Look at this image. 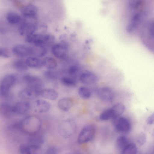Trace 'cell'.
<instances>
[{
    "mask_svg": "<svg viewBox=\"0 0 154 154\" xmlns=\"http://www.w3.org/2000/svg\"><path fill=\"white\" fill-rule=\"evenodd\" d=\"M42 122L35 115L26 117L19 123V128L24 133L29 135L38 133L41 129Z\"/></svg>",
    "mask_w": 154,
    "mask_h": 154,
    "instance_id": "obj_1",
    "label": "cell"
},
{
    "mask_svg": "<svg viewBox=\"0 0 154 154\" xmlns=\"http://www.w3.org/2000/svg\"><path fill=\"white\" fill-rule=\"evenodd\" d=\"M54 36L51 34L34 33L26 36L25 41L33 45H51L55 41Z\"/></svg>",
    "mask_w": 154,
    "mask_h": 154,
    "instance_id": "obj_2",
    "label": "cell"
},
{
    "mask_svg": "<svg viewBox=\"0 0 154 154\" xmlns=\"http://www.w3.org/2000/svg\"><path fill=\"white\" fill-rule=\"evenodd\" d=\"M22 19L19 23V31L20 34L25 37L35 33L38 28V25L36 19L25 17Z\"/></svg>",
    "mask_w": 154,
    "mask_h": 154,
    "instance_id": "obj_3",
    "label": "cell"
},
{
    "mask_svg": "<svg viewBox=\"0 0 154 154\" xmlns=\"http://www.w3.org/2000/svg\"><path fill=\"white\" fill-rule=\"evenodd\" d=\"M76 126L75 122L71 119H66L60 122L58 131L62 137L65 138L71 137L75 133Z\"/></svg>",
    "mask_w": 154,
    "mask_h": 154,
    "instance_id": "obj_4",
    "label": "cell"
},
{
    "mask_svg": "<svg viewBox=\"0 0 154 154\" xmlns=\"http://www.w3.org/2000/svg\"><path fill=\"white\" fill-rule=\"evenodd\" d=\"M17 80L16 76L12 74H8L2 78L0 82V96H6Z\"/></svg>",
    "mask_w": 154,
    "mask_h": 154,
    "instance_id": "obj_5",
    "label": "cell"
},
{
    "mask_svg": "<svg viewBox=\"0 0 154 154\" xmlns=\"http://www.w3.org/2000/svg\"><path fill=\"white\" fill-rule=\"evenodd\" d=\"M95 133L94 127L91 125L85 126L80 132L77 138V142L82 144L91 140L94 137Z\"/></svg>",
    "mask_w": 154,
    "mask_h": 154,
    "instance_id": "obj_6",
    "label": "cell"
},
{
    "mask_svg": "<svg viewBox=\"0 0 154 154\" xmlns=\"http://www.w3.org/2000/svg\"><path fill=\"white\" fill-rule=\"evenodd\" d=\"M12 50L16 55L20 57H30L34 54L33 46L24 45H16L13 47Z\"/></svg>",
    "mask_w": 154,
    "mask_h": 154,
    "instance_id": "obj_7",
    "label": "cell"
},
{
    "mask_svg": "<svg viewBox=\"0 0 154 154\" xmlns=\"http://www.w3.org/2000/svg\"><path fill=\"white\" fill-rule=\"evenodd\" d=\"M23 79L28 87L39 90L42 88L44 83L39 77L35 75L27 74L23 76Z\"/></svg>",
    "mask_w": 154,
    "mask_h": 154,
    "instance_id": "obj_8",
    "label": "cell"
},
{
    "mask_svg": "<svg viewBox=\"0 0 154 154\" xmlns=\"http://www.w3.org/2000/svg\"><path fill=\"white\" fill-rule=\"evenodd\" d=\"M96 93L98 97L101 100L107 102L112 101L115 97V93L111 88L103 87L97 89Z\"/></svg>",
    "mask_w": 154,
    "mask_h": 154,
    "instance_id": "obj_9",
    "label": "cell"
},
{
    "mask_svg": "<svg viewBox=\"0 0 154 154\" xmlns=\"http://www.w3.org/2000/svg\"><path fill=\"white\" fill-rule=\"evenodd\" d=\"M116 120L115 124L116 129L118 131L123 133L129 132L131 128L129 121L127 118L122 117L115 119Z\"/></svg>",
    "mask_w": 154,
    "mask_h": 154,
    "instance_id": "obj_10",
    "label": "cell"
},
{
    "mask_svg": "<svg viewBox=\"0 0 154 154\" xmlns=\"http://www.w3.org/2000/svg\"><path fill=\"white\" fill-rule=\"evenodd\" d=\"M67 51V46L64 43L55 44L51 48L52 54L58 58H64L66 56Z\"/></svg>",
    "mask_w": 154,
    "mask_h": 154,
    "instance_id": "obj_11",
    "label": "cell"
},
{
    "mask_svg": "<svg viewBox=\"0 0 154 154\" xmlns=\"http://www.w3.org/2000/svg\"><path fill=\"white\" fill-rule=\"evenodd\" d=\"M21 12L26 18L36 20L38 17L37 8L32 4H28L22 7L20 9Z\"/></svg>",
    "mask_w": 154,
    "mask_h": 154,
    "instance_id": "obj_12",
    "label": "cell"
},
{
    "mask_svg": "<svg viewBox=\"0 0 154 154\" xmlns=\"http://www.w3.org/2000/svg\"><path fill=\"white\" fill-rule=\"evenodd\" d=\"M39 90L28 87L20 91L19 96L24 100L33 99L39 96L38 92Z\"/></svg>",
    "mask_w": 154,
    "mask_h": 154,
    "instance_id": "obj_13",
    "label": "cell"
},
{
    "mask_svg": "<svg viewBox=\"0 0 154 154\" xmlns=\"http://www.w3.org/2000/svg\"><path fill=\"white\" fill-rule=\"evenodd\" d=\"M29 108V103L26 101H19L12 106L13 113L18 115L25 113L28 111Z\"/></svg>",
    "mask_w": 154,
    "mask_h": 154,
    "instance_id": "obj_14",
    "label": "cell"
},
{
    "mask_svg": "<svg viewBox=\"0 0 154 154\" xmlns=\"http://www.w3.org/2000/svg\"><path fill=\"white\" fill-rule=\"evenodd\" d=\"M143 16L140 13H135L132 17L131 20L128 24L126 29L129 32L134 31L140 24Z\"/></svg>",
    "mask_w": 154,
    "mask_h": 154,
    "instance_id": "obj_15",
    "label": "cell"
},
{
    "mask_svg": "<svg viewBox=\"0 0 154 154\" xmlns=\"http://www.w3.org/2000/svg\"><path fill=\"white\" fill-rule=\"evenodd\" d=\"M41 147L33 145L28 143L22 144L19 148L20 153L22 154H38L40 153Z\"/></svg>",
    "mask_w": 154,
    "mask_h": 154,
    "instance_id": "obj_16",
    "label": "cell"
},
{
    "mask_svg": "<svg viewBox=\"0 0 154 154\" xmlns=\"http://www.w3.org/2000/svg\"><path fill=\"white\" fill-rule=\"evenodd\" d=\"M97 75L93 72L86 71L80 75L79 80L82 83L86 85H90L95 82L97 80Z\"/></svg>",
    "mask_w": 154,
    "mask_h": 154,
    "instance_id": "obj_17",
    "label": "cell"
},
{
    "mask_svg": "<svg viewBox=\"0 0 154 154\" xmlns=\"http://www.w3.org/2000/svg\"><path fill=\"white\" fill-rule=\"evenodd\" d=\"M38 96L43 98L51 100H55L58 97L57 92L49 88H42L39 90Z\"/></svg>",
    "mask_w": 154,
    "mask_h": 154,
    "instance_id": "obj_18",
    "label": "cell"
},
{
    "mask_svg": "<svg viewBox=\"0 0 154 154\" xmlns=\"http://www.w3.org/2000/svg\"><path fill=\"white\" fill-rule=\"evenodd\" d=\"M51 105L49 102L43 99H38L35 101L34 108L35 111L43 113L48 111L50 109Z\"/></svg>",
    "mask_w": 154,
    "mask_h": 154,
    "instance_id": "obj_19",
    "label": "cell"
},
{
    "mask_svg": "<svg viewBox=\"0 0 154 154\" xmlns=\"http://www.w3.org/2000/svg\"><path fill=\"white\" fill-rule=\"evenodd\" d=\"M28 67L33 68H40L44 66L43 60L35 56H30L25 61Z\"/></svg>",
    "mask_w": 154,
    "mask_h": 154,
    "instance_id": "obj_20",
    "label": "cell"
},
{
    "mask_svg": "<svg viewBox=\"0 0 154 154\" xmlns=\"http://www.w3.org/2000/svg\"><path fill=\"white\" fill-rule=\"evenodd\" d=\"M74 101L70 97H64L59 100L58 106L61 110L66 111L72 107Z\"/></svg>",
    "mask_w": 154,
    "mask_h": 154,
    "instance_id": "obj_21",
    "label": "cell"
},
{
    "mask_svg": "<svg viewBox=\"0 0 154 154\" xmlns=\"http://www.w3.org/2000/svg\"><path fill=\"white\" fill-rule=\"evenodd\" d=\"M28 139V143L33 145L41 147L44 140L43 137L38 133L30 135Z\"/></svg>",
    "mask_w": 154,
    "mask_h": 154,
    "instance_id": "obj_22",
    "label": "cell"
},
{
    "mask_svg": "<svg viewBox=\"0 0 154 154\" xmlns=\"http://www.w3.org/2000/svg\"><path fill=\"white\" fill-rule=\"evenodd\" d=\"M12 106L7 103H3L0 105V114L6 118L10 117L13 114Z\"/></svg>",
    "mask_w": 154,
    "mask_h": 154,
    "instance_id": "obj_23",
    "label": "cell"
},
{
    "mask_svg": "<svg viewBox=\"0 0 154 154\" xmlns=\"http://www.w3.org/2000/svg\"><path fill=\"white\" fill-rule=\"evenodd\" d=\"M6 17L9 23L13 24L19 23L22 19L18 14L13 11L8 12Z\"/></svg>",
    "mask_w": 154,
    "mask_h": 154,
    "instance_id": "obj_24",
    "label": "cell"
},
{
    "mask_svg": "<svg viewBox=\"0 0 154 154\" xmlns=\"http://www.w3.org/2000/svg\"><path fill=\"white\" fill-rule=\"evenodd\" d=\"M111 109L113 114L114 119L118 117L124 112L125 107L123 104L119 103L115 104L111 108Z\"/></svg>",
    "mask_w": 154,
    "mask_h": 154,
    "instance_id": "obj_25",
    "label": "cell"
},
{
    "mask_svg": "<svg viewBox=\"0 0 154 154\" xmlns=\"http://www.w3.org/2000/svg\"><path fill=\"white\" fill-rule=\"evenodd\" d=\"M130 143L129 140L127 137L124 135H121L117 137L116 141V144L117 148L121 151Z\"/></svg>",
    "mask_w": 154,
    "mask_h": 154,
    "instance_id": "obj_26",
    "label": "cell"
},
{
    "mask_svg": "<svg viewBox=\"0 0 154 154\" xmlns=\"http://www.w3.org/2000/svg\"><path fill=\"white\" fill-rule=\"evenodd\" d=\"M44 66L46 68L52 70L56 68L57 66V62L54 58L50 57H46L43 60Z\"/></svg>",
    "mask_w": 154,
    "mask_h": 154,
    "instance_id": "obj_27",
    "label": "cell"
},
{
    "mask_svg": "<svg viewBox=\"0 0 154 154\" xmlns=\"http://www.w3.org/2000/svg\"><path fill=\"white\" fill-rule=\"evenodd\" d=\"M138 152V149L135 144L130 143L121 151L122 154H135Z\"/></svg>",
    "mask_w": 154,
    "mask_h": 154,
    "instance_id": "obj_28",
    "label": "cell"
},
{
    "mask_svg": "<svg viewBox=\"0 0 154 154\" xmlns=\"http://www.w3.org/2000/svg\"><path fill=\"white\" fill-rule=\"evenodd\" d=\"M13 66L16 70L21 71L26 70L28 68L25 61L21 60H17L13 63Z\"/></svg>",
    "mask_w": 154,
    "mask_h": 154,
    "instance_id": "obj_29",
    "label": "cell"
},
{
    "mask_svg": "<svg viewBox=\"0 0 154 154\" xmlns=\"http://www.w3.org/2000/svg\"><path fill=\"white\" fill-rule=\"evenodd\" d=\"M79 96L84 99L89 98L91 96V92L90 89L85 86L80 87L78 90Z\"/></svg>",
    "mask_w": 154,
    "mask_h": 154,
    "instance_id": "obj_30",
    "label": "cell"
},
{
    "mask_svg": "<svg viewBox=\"0 0 154 154\" xmlns=\"http://www.w3.org/2000/svg\"><path fill=\"white\" fill-rule=\"evenodd\" d=\"M60 81L63 85L68 87H75L77 85V82L75 79L67 77L61 78Z\"/></svg>",
    "mask_w": 154,
    "mask_h": 154,
    "instance_id": "obj_31",
    "label": "cell"
},
{
    "mask_svg": "<svg viewBox=\"0 0 154 154\" xmlns=\"http://www.w3.org/2000/svg\"><path fill=\"white\" fill-rule=\"evenodd\" d=\"M99 119L100 120L103 121L113 119V115L111 108L103 111L100 115Z\"/></svg>",
    "mask_w": 154,
    "mask_h": 154,
    "instance_id": "obj_32",
    "label": "cell"
},
{
    "mask_svg": "<svg viewBox=\"0 0 154 154\" xmlns=\"http://www.w3.org/2000/svg\"><path fill=\"white\" fill-rule=\"evenodd\" d=\"M44 75L48 79L55 80L57 79L58 76L56 73L51 70L46 71L44 72Z\"/></svg>",
    "mask_w": 154,
    "mask_h": 154,
    "instance_id": "obj_33",
    "label": "cell"
},
{
    "mask_svg": "<svg viewBox=\"0 0 154 154\" xmlns=\"http://www.w3.org/2000/svg\"><path fill=\"white\" fill-rule=\"evenodd\" d=\"M146 134L143 132L139 134L137 138V142L139 145L142 146L146 142Z\"/></svg>",
    "mask_w": 154,
    "mask_h": 154,
    "instance_id": "obj_34",
    "label": "cell"
},
{
    "mask_svg": "<svg viewBox=\"0 0 154 154\" xmlns=\"http://www.w3.org/2000/svg\"><path fill=\"white\" fill-rule=\"evenodd\" d=\"M79 70V67L77 65H72L69 67L67 71L68 74L71 76L75 75Z\"/></svg>",
    "mask_w": 154,
    "mask_h": 154,
    "instance_id": "obj_35",
    "label": "cell"
},
{
    "mask_svg": "<svg viewBox=\"0 0 154 154\" xmlns=\"http://www.w3.org/2000/svg\"><path fill=\"white\" fill-rule=\"evenodd\" d=\"M10 55L9 51L7 48L0 47V57L7 58L9 57Z\"/></svg>",
    "mask_w": 154,
    "mask_h": 154,
    "instance_id": "obj_36",
    "label": "cell"
},
{
    "mask_svg": "<svg viewBox=\"0 0 154 154\" xmlns=\"http://www.w3.org/2000/svg\"><path fill=\"white\" fill-rule=\"evenodd\" d=\"M58 150L55 146H51L49 147L47 149L46 153L48 154H56L58 153Z\"/></svg>",
    "mask_w": 154,
    "mask_h": 154,
    "instance_id": "obj_37",
    "label": "cell"
},
{
    "mask_svg": "<svg viewBox=\"0 0 154 154\" xmlns=\"http://www.w3.org/2000/svg\"><path fill=\"white\" fill-rule=\"evenodd\" d=\"M146 122L149 125H152L154 123V114L149 116L146 120Z\"/></svg>",
    "mask_w": 154,
    "mask_h": 154,
    "instance_id": "obj_38",
    "label": "cell"
},
{
    "mask_svg": "<svg viewBox=\"0 0 154 154\" xmlns=\"http://www.w3.org/2000/svg\"><path fill=\"white\" fill-rule=\"evenodd\" d=\"M7 28L3 23L0 21V32L2 33H5L6 32Z\"/></svg>",
    "mask_w": 154,
    "mask_h": 154,
    "instance_id": "obj_39",
    "label": "cell"
}]
</instances>
